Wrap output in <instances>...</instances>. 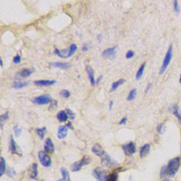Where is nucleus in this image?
<instances>
[{
	"label": "nucleus",
	"instance_id": "nucleus-16",
	"mask_svg": "<svg viewBox=\"0 0 181 181\" xmlns=\"http://www.w3.org/2000/svg\"><path fill=\"white\" fill-rule=\"evenodd\" d=\"M86 72H87L89 81H90V82H91V84L92 86H95L96 83V81L95 79V77H94L93 69L91 68V67L88 66L87 67H86Z\"/></svg>",
	"mask_w": 181,
	"mask_h": 181
},
{
	"label": "nucleus",
	"instance_id": "nucleus-37",
	"mask_svg": "<svg viewBox=\"0 0 181 181\" xmlns=\"http://www.w3.org/2000/svg\"><path fill=\"white\" fill-rule=\"evenodd\" d=\"M134 55V51H132V50H128V52H127L125 56H126V58H127V59H130V58H133Z\"/></svg>",
	"mask_w": 181,
	"mask_h": 181
},
{
	"label": "nucleus",
	"instance_id": "nucleus-21",
	"mask_svg": "<svg viewBox=\"0 0 181 181\" xmlns=\"http://www.w3.org/2000/svg\"><path fill=\"white\" fill-rule=\"evenodd\" d=\"M33 72V69H24L23 70H21V72H19L18 73V75L21 77H23V78H26V77H28V76H30L32 73Z\"/></svg>",
	"mask_w": 181,
	"mask_h": 181
},
{
	"label": "nucleus",
	"instance_id": "nucleus-2",
	"mask_svg": "<svg viewBox=\"0 0 181 181\" xmlns=\"http://www.w3.org/2000/svg\"><path fill=\"white\" fill-rule=\"evenodd\" d=\"M92 152L94 154L99 156L101 158V163L103 166L108 167V168H111L113 166H115L117 165V163L115 161H113L110 157L109 155L105 152L103 148L99 144H95L92 147Z\"/></svg>",
	"mask_w": 181,
	"mask_h": 181
},
{
	"label": "nucleus",
	"instance_id": "nucleus-50",
	"mask_svg": "<svg viewBox=\"0 0 181 181\" xmlns=\"http://www.w3.org/2000/svg\"><path fill=\"white\" fill-rule=\"evenodd\" d=\"M41 181H43V180H41Z\"/></svg>",
	"mask_w": 181,
	"mask_h": 181
},
{
	"label": "nucleus",
	"instance_id": "nucleus-9",
	"mask_svg": "<svg viewBox=\"0 0 181 181\" xmlns=\"http://www.w3.org/2000/svg\"><path fill=\"white\" fill-rule=\"evenodd\" d=\"M123 149L125 154L128 156H130L136 152L137 148L133 142H129L128 144H125L123 146Z\"/></svg>",
	"mask_w": 181,
	"mask_h": 181
},
{
	"label": "nucleus",
	"instance_id": "nucleus-4",
	"mask_svg": "<svg viewBox=\"0 0 181 181\" xmlns=\"http://www.w3.org/2000/svg\"><path fill=\"white\" fill-rule=\"evenodd\" d=\"M91 161V157H89L88 156L86 155L83 156V157L81 159L80 161H78L75 163H73L71 167H70V169L72 172H78L79 171L83 166H86L89 163H90Z\"/></svg>",
	"mask_w": 181,
	"mask_h": 181
},
{
	"label": "nucleus",
	"instance_id": "nucleus-19",
	"mask_svg": "<svg viewBox=\"0 0 181 181\" xmlns=\"http://www.w3.org/2000/svg\"><path fill=\"white\" fill-rule=\"evenodd\" d=\"M51 66L62 69H67L69 68L70 64L67 63H62V62H53L50 64Z\"/></svg>",
	"mask_w": 181,
	"mask_h": 181
},
{
	"label": "nucleus",
	"instance_id": "nucleus-45",
	"mask_svg": "<svg viewBox=\"0 0 181 181\" xmlns=\"http://www.w3.org/2000/svg\"><path fill=\"white\" fill-rule=\"evenodd\" d=\"M113 106V101L111 100V101H110V103H109V108H110V110H112Z\"/></svg>",
	"mask_w": 181,
	"mask_h": 181
},
{
	"label": "nucleus",
	"instance_id": "nucleus-22",
	"mask_svg": "<svg viewBox=\"0 0 181 181\" xmlns=\"http://www.w3.org/2000/svg\"><path fill=\"white\" fill-rule=\"evenodd\" d=\"M125 82V80L124 79H119L118 81H117V82H114L112 84V86H111V88H110V92H113V91H115L116 89H117L119 86H121V85H123L124 83Z\"/></svg>",
	"mask_w": 181,
	"mask_h": 181
},
{
	"label": "nucleus",
	"instance_id": "nucleus-18",
	"mask_svg": "<svg viewBox=\"0 0 181 181\" xmlns=\"http://www.w3.org/2000/svg\"><path fill=\"white\" fill-rule=\"evenodd\" d=\"M57 118L60 123L66 122L68 120L69 116L67 115L66 110H60L57 114Z\"/></svg>",
	"mask_w": 181,
	"mask_h": 181
},
{
	"label": "nucleus",
	"instance_id": "nucleus-38",
	"mask_svg": "<svg viewBox=\"0 0 181 181\" xmlns=\"http://www.w3.org/2000/svg\"><path fill=\"white\" fill-rule=\"evenodd\" d=\"M13 63H16V64H17V63H21V57L20 55H16L14 58H13Z\"/></svg>",
	"mask_w": 181,
	"mask_h": 181
},
{
	"label": "nucleus",
	"instance_id": "nucleus-36",
	"mask_svg": "<svg viewBox=\"0 0 181 181\" xmlns=\"http://www.w3.org/2000/svg\"><path fill=\"white\" fill-rule=\"evenodd\" d=\"M173 7H174V10L175 13H176V14H178V13H180V7H179V4H178V2L176 0H175L173 2Z\"/></svg>",
	"mask_w": 181,
	"mask_h": 181
},
{
	"label": "nucleus",
	"instance_id": "nucleus-33",
	"mask_svg": "<svg viewBox=\"0 0 181 181\" xmlns=\"http://www.w3.org/2000/svg\"><path fill=\"white\" fill-rule=\"evenodd\" d=\"M118 174L114 173H111L108 175L107 181H118Z\"/></svg>",
	"mask_w": 181,
	"mask_h": 181
},
{
	"label": "nucleus",
	"instance_id": "nucleus-41",
	"mask_svg": "<svg viewBox=\"0 0 181 181\" xmlns=\"http://www.w3.org/2000/svg\"><path fill=\"white\" fill-rule=\"evenodd\" d=\"M88 50V45H86V44H84L83 45V47H82V50L83 51V52H86Z\"/></svg>",
	"mask_w": 181,
	"mask_h": 181
},
{
	"label": "nucleus",
	"instance_id": "nucleus-8",
	"mask_svg": "<svg viewBox=\"0 0 181 181\" xmlns=\"http://www.w3.org/2000/svg\"><path fill=\"white\" fill-rule=\"evenodd\" d=\"M53 99L49 94H44V95L39 96L33 99V102L37 105H46L52 103Z\"/></svg>",
	"mask_w": 181,
	"mask_h": 181
},
{
	"label": "nucleus",
	"instance_id": "nucleus-5",
	"mask_svg": "<svg viewBox=\"0 0 181 181\" xmlns=\"http://www.w3.org/2000/svg\"><path fill=\"white\" fill-rule=\"evenodd\" d=\"M172 56H173V45H170L168 49L167 50V53L166 54V56H165L164 58L163 64H162V66L160 69V71H159L160 74H162L165 71H166L167 67L169 65L170 62L171 60Z\"/></svg>",
	"mask_w": 181,
	"mask_h": 181
},
{
	"label": "nucleus",
	"instance_id": "nucleus-29",
	"mask_svg": "<svg viewBox=\"0 0 181 181\" xmlns=\"http://www.w3.org/2000/svg\"><path fill=\"white\" fill-rule=\"evenodd\" d=\"M166 125L164 123H161L157 126V132L159 134H163L166 132Z\"/></svg>",
	"mask_w": 181,
	"mask_h": 181
},
{
	"label": "nucleus",
	"instance_id": "nucleus-47",
	"mask_svg": "<svg viewBox=\"0 0 181 181\" xmlns=\"http://www.w3.org/2000/svg\"><path fill=\"white\" fill-rule=\"evenodd\" d=\"M57 181H64V180H63V178H60V179H59V180H58Z\"/></svg>",
	"mask_w": 181,
	"mask_h": 181
},
{
	"label": "nucleus",
	"instance_id": "nucleus-44",
	"mask_svg": "<svg viewBox=\"0 0 181 181\" xmlns=\"http://www.w3.org/2000/svg\"><path fill=\"white\" fill-rule=\"evenodd\" d=\"M103 79V76H99L98 79H96V83H99L100 82H101V81Z\"/></svg>",
	"mask_w": 181,
	"mask_h": 181
},
{
	"label": "nucleus",
	"instance_id": "nucleus-14",
	"mask_svg": "<svg viewBox=\"0 0 181 181\" xmlns=\"http://www.w3.org/2000/svg\"><path fill=\"white\" fill-rule=\"evenodd\" d=\"M169 110L172 113V114H173L178 119L181 124V111L179 109V107L177 105H172L169 107Z\"/></svg>",
	"mask_w": 181,
	"mask_h": 181
},
{
	"label": "nucleus",
	"instance_id": "nucleus-11",
	"mask_svg": "<svg viewBox=\"0 0 181 181\" xmlns=\"http://www.w3.org/2000/svg\"><path fill=\"white\" fill-rule=\"evenodd\" d=\"M9 152L11 154H17L18 156H21V153L18 152V146L16 143L12 135L10 136V141H9Z\"/></svg>",
	"mask_w": 181,
	"mask_h": 181
},
{
	"label": "nucleus",
	"instance_id": "nucleus-20",
	"mask_svg": "<svg viewBox=\"0 0 181 181\" xmlns=\"http://www.w3.org/2000/svg\"><path fill=\"white\" fill-rule=\"evenodd\" d=\"M38 175V164L36 163H34L32 165L31 173H30V178L31 179L37 180Z\"/></svg>",
	"mask_w": 181,
	"mask_h": 181
},
{
	"label": "nucleus",
	"instance_id": "nucleus-26",
	"mask_svg": "<svg viewBox=\"0 0 181 181\" xmlns=\"http://www.w3.org/2000/svg\"><path fill=\"white\" fill-rule=\"evenodd\" d=\"M36 133L38 135L39 137L41 139H43L45 137V134L46 132V128L43 127L42 128H37L36 129Z\"/></svg>",
	"mask_w": 181,
	"mask_h": 181
},
{
	"label": "nucleus",
	"instance_id": "nucleus-17",
	"mask_svg": "<svg viewBox=\"0 0 181 181\" xmlns=\"http://www.w3.org/2000/svg\"><path fill=\"white\" fill-rule=\"evenodd\" d=\"M150 148H151L150 144H145L144 145H143L142 147L140 148L139 150L140 157L144 158L145 156H147L150 152Z\"/></svg>",
	"mask_w": 181,
	"mask_h": 181
},
{
	"label": "nucleus",
	"instance_id": "nucleus-49",
	"mask_svg": "<svg viewBox=\"0 0 181 181\" xmlns=\"http://www.w3.org/2000/svg\"><path fill=\"white\" fill-rule=\"evenodd\" d=\"M163 181H169V180H163Z\"/></svg>",
	"mask_w": 181,
	"mask_h": 181
},
{
	"label": "nucleus",
	"instance_id": "nucleus-48",
	"mask_svg": "<svg viewBox=\"0 0 181 181\" xmlns=\"http://www.w3.org/2000/svg\"><path fill=\"white\" fill-rule=\"evenodd\" d=\"M180 83H181V74H180Z\"/></svg>",
	"mask_w": 181,
	"mask_h": 181
},
{
	"label": "nucleus",
	"instance_id": "nucleus-27",
	"mask_svg": "<svg viewBox=\"0 0 181 181\" xmlns=\"http://www.w3.org/2000/svg\"><path fill=\"white\" fill-rule=\"evenodd\" d=\"M6 172V161L4 160L3 157L1 158V173H0V177H2L4 173Z\"/></svg>",
	"mask_w": 181,
	"mask_h": 181
},
{
	"label": "nucleus",
	"instance_id": "nucleus-39",
	"mask_svg": "<svg viewBox=\"0 0 181 181\" xmlns=\"http://www.w3.org/2000/svg\"><path fill=\"white\" fill-rule=\"evenodd\" d=\"M127 120H128V119L127 118H123V119H121V120L119 122V125H125L126 123H127Z\"/></svg>",
	"mask_w": 181,
	"mask_h": 181
},
{
	"label": "nucleus",
	"instance_id": "nucleus-35",
	"mask_svg": "<svg viewBox=\"0 0 181 181\" xmlns=\"http://www.w3.org/2000/svg\"><path fill=\"white\" fill-rule=\"evenodd\" d=\"M66 112L67 113V115H68L69 116V118L71 119L72 120H74V119H75V114H74V112H72L71 110H69V109H66Z\"/></svg>",
	"mask_w": 181,
	"mask_h": 181
},
{
	"label": "nucleus",
	"instance_id": "nucleus-46",
	"mask_svg": "<svg viewBox=\"0 0 181 181\" xmlns=\"http://www.w3.org/2000/svg\"><path fill=\"white\" fill-rule=\"evenodd\" d=\"M0 63H1V67H3V61H2V59L1 58V62H0Z\"/></svg>",
	"mask_w": 181,
	"mask_h": 181
},
{
	"label": "nucleus",
	"instance_id": "nucleus-34",
	"mask_svg": "<svg viewBox=\"0 0 181 181\" xmlns=\"http://www.w3.org/2000/svg\"><path fill=\"white\" fill-rule=\"evenodd\" d=\"M16 174H17V173H16L15 170L13 169V168H9V169L7 170V175L9 177H13V176H15Z\"/></svg>",
	"mask_w": 181,
	"mask_h": 181
},
{
	"label": "nucleus",
	"instance_id": "nucleus-28",
	"mask_svg": "<svg viewBox=\"0 0 181 181\" xmlns=\"http://www.w3.org/2000/svg\"><path fill=\"white\" fill-rule=\"evenodd\" d=\"M137 95V89L136 88H133L130 91V92L129 93V95L128 96V101H133V100L135 98V96Z\"/></svg>",
	"mask_w": 181,
	"mask_h": 181
},
{
	"label": "nucleus",
	"instance_id": "nucleus-43",
	"mask_svg": "<svg viewBox=\"0 0 181 181\" xmlns=\"http://www.w3.org/2000/svg\"><path fill=\"white\" fill-rule=\"evenodd\" d=\"M96 38H97V39L98 40V41H99V42H101V40H102V38H103V37H102V35H101V34H98V36H96Z\"/></svg>",
	"mask_w": 181,
	"mask_h": 181
},
{
	"label": "nucleus",
	"instance_id": "nucleus-42",
	"mask_svg": "<svg viewBox=\"0 0 181 181\" xmlns=\"http://www.w3.org/2000/svg\"><path fill=\"white\" fill-rule=\"evenodd\" d=\"M66 126H67L68 128H70V129H74V127L72 126V124L71 122H68V123L67 124Z\"/></svg>",
	"mask_w": 181,
	"mask_h": 181
},
{
	"label": "nucleus",
	"instance_id": "nucleus-13",
	"mask_svg": "<svg viewBox=\"0 0 181 181\" xmlns=\"http://www.w3.org/2000/svg\"><path fill=\"white\" fill-rule=\"evenodd\" d=\"M69 128L66 125H61L59 127L58 131V138L59 139H63L66 138Z\"/></svg>",
	"mask_w": 181,
	"mask_h": 181
},
{
	"label": "nucleus",
	"instance_id": "nucleus-10",
	"mask_svg": "<svg viewBox=\"0 0 181 181\" xmlns=\"http://www.w3.org/2000/svg\"><path fill=\"white\" fill-rule=\"evenodd\" d=\"M115 49L116 46L105 49L102 53L103 57L106 59H110V60H113L115 58Z\"/></svg>",
	"mask_w": 181,
	"mask_h": 181
},
{
	"label": "nucleus",
	"instance_id": "nucleus-3",
	"mask_svg": "<svg viewBox=\"0 0 181 181\" xmlns=\"http://www.w3.org/2000/svg\"><path fill=\"white\" fill-rule=\"evenodd\" d=\"M77 50V46L76 44H72L70 45V47L67 49H64L63 50H59L58 49H55V53L58 57H59L60 58H68L72 57L73 55H74V53L76 52Z\"/></svg>",
	"mask_w": 181,
	"mask_h": 181
},
{
	"label": "nucleus",
	"instance_id": "nucleus-23",
	"mask_svg": "<svg viewBox=\"0 0 181 181\" xmlns=\"http://www.w3.org/2000/svg\"><path fill=\"white\" fill-rule=\"evenodd\" d=\"M60 171L62 175H63V179L64 181H71L69 172L67 171V170L65 168H61Z\"/></svg>",
	"mask_w": 181,
	"mask_h": 181
},
{
	"label": "nucleus",
	"instance_id": "nucleus-12",
	"mask_svg": "<svg viewBox=\"0 0 181 181\" xmlns=\"http://www.w3.org/2000/svg\"><path fill=\"white\" fill-rule=\"evenodd\" d=\"M44 150L46 153H53L55 151V146H54L52 139L50 138H47L45 139L44 144Z\"/></svg>",
	"mask_w": 181,
	"mask_h": 181
},
{
	"label": "nucleus",
	"instance_id": "nucleus-6",
	"mask_svg": "<svg viewBox=\"0 0 181 181\" xmlns=\"http://www.w3.org/2000/svg\"><path fill=\"white\" fill-rule=\"evenodd\" d=\"M93 175L97 181H107L108 175H107L106 171L100 167L95 168L93 171Z\"/></svg>",
	"mask_w": 181,
	"mask_h": 181
},
{
	"label": "nucleus",
	"instance_id": "nucleus-25",
	"mask_svg": "<svg viewBox=\"0 0 181 181\" xmlns=\"http://www.w3.org/2000/svg\"><path fill=\"white\" fill-rule=\"evenodd\" d=\"M28 84V82H16L13 83V88H14L16 89H21L23 88L24 87Z\"/></svg>",
	"mask_w": 181,
	"mask_h": 181
},
{
	"label": "nucleus",
	"instance_id": "nucleus-1",
	"mask_svg": "<svg viewBox=\"0 0 181 181\" xmlns=\"http://www.w3.org/2000/svg\"><path fill=\"white\" fill-rule=\"evenodd\" d=\"M181 166V157L177 156L171 159L166 166H163L161 169V178H169L174 176Z\"/></svg>",
	"mask_w": 181,
	"mask_h": 181
},
{
	"label": "nucleus",
	"instance_id": "nucleus-40",
	"mask_svg": "<svg viewBox=\"0 0 181 181\" xmlns=\"http://www.w3.org/2000/svg\"><path fill=\"white\" fill-rule=\"evenodd\" d=\"M151 87H152V83H148L147 86V87H146L145 88V93H147L148 91H149V89L151 88Z\"/></svg>",
	"mask_w": 181,
	"mask_h": 181
},
{
	"label": "nucleus",
	"instance_id": "nucleus-15",
	"mask_svg": "<svg viewBox=\"0 0 181 181\" xmlns=\"http://www.w3.org/2000/svg\"><path fill=\"white\" fill-rule=\"evenodd\" d=\"M55 80H37L35 81V85L38 86H50L56 83Z\"/></svg>",
	"mask_w": 181,
	"mask_h": 181
},
{
	"label": "nucleus",
	"instance_id": "nucleus-31",
	"mask_svg": "<svg viewBox=\"0 0 181 181\" xmlns=\"http://www.w3.org/2000/svg\"><path fill=\"white\" fill-rule=\"evenodd\" d=\"M59 95H60L61 97H63V98H67L70 96V92L68 90L63 89V90H62L60 91V93H59Z\"/></svg>",
	"mask_w": 181,
	"mask_h": 181
},
{
	"label": "nucleus",
	"instance_id": "nucleus-24",
	"mask_svg": "<svg viewBox=\"0 0 181 181\" xmlns=\"http://www.w3.org/2000/svg\"><path fill=\"white\" fill-rule=\"evenodd\" d=\"M145 66H146V63H144L141 66H140L139 69H138V71H137V74H136V79L137 80H139L140 79H141V77L143 74V72H144Z\"/></svg>",
	"mask_w": 181,
	"mask_h": 181
},
{
	"label": "nucleus",
	"instance_id": "nucleus-7",
	"mask_svg": "<svg viewBox=\"0 0 181 181\" xmlns=\"http://www.w3.org/2000/svg\"><path fill=\"white\" fill-rule=\"evenodd\" d=\"M38 158L39 161L40 162L43 166L45 167H50L52 165V160H51L50 156L46 152H38Z\"/></svg>",
	"mask_w": 181,
	"mask_h": 181
},
{
	"label": "nucleus",
	"instance_id": "nucleus-30",
	"mask_svg": "<svg viewBox=\"0 0 181 181\" xmlns=\"http://www.w3.org/2000/svg\"><path fill=\"white\" fill-rule=\"evenodd\" d=\"M9 113L8 111H7L4 114L1 115L0 116V120H1V125H2H2H3V123L4 121H6L8 118H9Z\"/></svg>",
	"mask_w": 181,
	"mask_h": 181
},
{
	"label": "nucleus",
	"instance_id": "nucleus-32",
	"mask_svg": "<svg viewBox=\"0 0 181 181\" xmlns=\"http://www.w3.org/2000/svg\"><path fill=\"white\" fill-rule=\"evenodd\" d=\"M13 132H14V134L16 136L18 137L21 134V133H22V129L18 128V126L16 125L13 127Z\"/></svg>",
	"mask_w": 181,
	"mask_h": 181
}]
</instances>
